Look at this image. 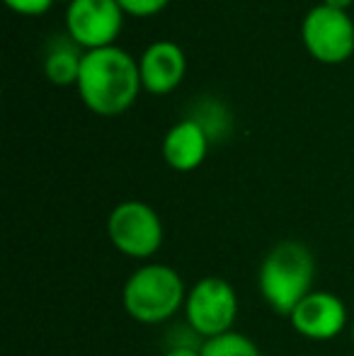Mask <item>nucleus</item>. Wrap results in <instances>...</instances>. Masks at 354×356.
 Wrapping results in <instances>:
<instances>
[{"label":"nucleus","instance_id":"nucleus-5","mask_svg":"<svg viewBox=\"0 0 354 356\" xmlns=\"http://www.w3.org/2000/svg\"><path fill=\"white\" fill-rule=\"evenodd\" d=\"M184 323L202 339L233 330L238 318V293L223 277H202L184 298Z\"/></svg>","mask_w":354,"mask_h":356},{"label":"nucleus","instance_id":"nucleus-18","mask_svg":"<svg viewBox=\"0 0 354 356\" xmlns=\"http://www.w3.org/2000/svg\"><path fill=\"white\" fill-rule=\"evenodd\" d=\"M56 3H68V5H71V3H73V0H56Z\"/></svg>","mask_w":354,"mask_h":356},{"label":"nucleus","instance_id":"nucleus-17","mask_svg":"<svg viewBox=\"0 0 354 356\" xmlns=\"http://www.w3.org/2000/svg\"><path fill=\"white\" fill-rule=\"evenodd\" d=\"M350 337H352V342H354V320H352V325H350Z\"/></svg>","mask_w":354,"mask_h":356},{"label":"nucleus","instance_id":"nucleus-15","mask_svg":"<svg viewBox=\"0 0 354 356\" xmlns=\"http://www.w3.org/2000/svg\"><path fill=\"white\" fill-rule=\"evenodd\" d=\"M163 356H202V349H194V347H170L166 349Z\"/></svg>","mask_w":354,"mask_h":356},{"label":"nucleus","instance_id":"nucleus-8","mask_svg":"<svg viewBox=\"0 0 354 356\" xmlns=\"http://www.w3.org/2000/svg\"><path fill=\"white\" fill-rule=\"evenodd\" d=\"M291 327L311 342H330L347 327V305L330 291H311L289 315Z\"/></svg>","mask_w":354,"mask_h":356},{"label":"nucleus","instance_id":"nucleus-4","mask_svg":"<svg viewBox=\"0 0 354 356\" xmlns=\"http://www.w3.org/2000/svg\"><path fill=\"white\" fill-rule=\"evenodd\" d=\"M107 238L117 252L131 259H151L166 240V228L156 209L138 199H127L109 211Z\"/></svg>","mask_w":354,"mask_h":356},{"label":"nucleus","instance_id":"nucleus-1","mask_svg":"<svg viewBox=\"0 0 354 356\" xmlns=\"http://www.w3.org/2000/svg\"><path fill=\"white\" fill-rule=\"evenodd\" d=\"M76 85L86 107L99 117L124 114L143 90L136 58L122 47L92 49L83 54Z\"/></svg>","mask_w":354,"mask_h":356},{"label":"nucleus","instance_id":"nucleus-6","mask_svg":"<svg viewBox=\"0 0 354 356\" xmlns=\"http://www.w3.org/2000/svg\"><path fill=\"white\" fill-rule=\"evenodd\" d=\"M306 51L321 63H342L354 54V22L345 10L316 5L301 24Z\"/></svg>","mask_w":354,"mask_h":356},{"label":"nucleus","instance_id":"nucleus-14","mask_svg":"<svg viewBox=\"0 0 354 356\" xmlns=\"http://www.w3.org/2000/svg\"><path fill=\"white\" fill-rule=\"evenodd\" d=\"M56 0H5L10 10L19 15H27V17H34V15H44Z\"/></svg>","mask_w":354,"mask_h":356},{"label":"nucleus","instance_id":"nucleus-16","mask_svg":"<svg viewBox=\"0 0 354 356\" xmlns=\"http://www.w3.org/2000/svg\"><path fill=\"white\" fill-rule=\"evenodd\" d=\"M352 3L354 0H323V5H330V8H335V10H345V13Z\"/></svg>","mask_w":354,"mask_h":356},{"label":"nucleus","instance_id":"nucleus-3","mask_svg":"<svg viewBox=\"0 0 354 356\" xmlns=\"http://www.w3.org/2000/svg\"><path fill=\"white\" fill-rule=\"evenodd\" d=\"M187 289L177 269L148 262L129 274L122 289V305L131 320L141 325H161L184 308Z\"/></svg>","mask_w":354,"mask_h":356},{"label":"nucleus","instance_id":"nucleus-11","mask_svg":"<svg viewBox=\"0 0 354 356\" xmlns=\"http://www.w3.org/2000/svg\"><path fill=\"white\" fill-rule=\"evenodd\" d=\"M83 49L71 37H54L44 51V73L54 85L78 83L83 63Z\"/></svg>","mask_w":354,"mask_h":356},{"label":"nucleus","instance_id":"nucleus-2","mask_svg":"<svg viewBox=\"0 0 354 356\" xmlns=\"http://www.w3.org/2000/svg\"><path fill=\"white\" fill-rule=\"evenodd\" d=\"M316 257L298 240H282L265 254L257 272V289L262 300L277 315L293 313L298 303L313 291Z\"/></svg>","mask_w":354,"mask_h":356},{"label":"nucleus","instance_id":"nucleus-9","mask_svg":"<svg viewBox=\"0 0 354 356\" xmlns=\"http://www.w3.org/2000/svg\"><path fill=\"white\" fill-rule=\"evenodd\" d=\"M143 90L151 95H168L182 83L187 73V58L175 42H153L138 58Z\"/></svg>","mask_w":354,"mask_h":356},{"label":"nucleus","instance_id":"nucleus-13","mask_svg":"<svg viewBox=\"0 0 354 356\" xmlns=\"http://www.w3.org/2000/svg\"><path fill=\"white\" fill-rule=\"evenodd\" d=\"M117 3L122 5V10L127 15H134V17H151V15L161 13L170 0H117Z\"/></svg>","mask_w":354,"mask_h":356},{"label":"nucleus","instance_id":"nucleus-10","mask_svg":"<svg viewBox=\"0 0 354 356\" xmlns=\"http://www.w3.org/2000/svg\"><path fill=\"white\" fill-rule=\"evenodd\" d=\"M209 143V134L194 119H182L168 129L163 138V158L177 172H192L207 160Z\"/></svg>","mask_w":354,"mask_h":356},{"label":"nucleus","instance_id":"nucleus-12","mask_svg":"<svg viewBox=\"0 0 354 356\" xmlns=\"http://www.w3.org/2000/svg\"><path fill=\"white\" fill-rule=\"evenodd\" d=\"M202 356H262V352L250 337L231 330V332L218 334V337L204 339Z\"/></svg>","mask_w":354,"mask_h":356},{"label":"nucleus","instance_id":"nucleus-7","mask_svg":"<svg viewBox=\"0 0 354 356\" xmlns=\"http://www.w3.org/2000/svg\"><path fill=\"white\" fill-rule=\"evenodd\" d=\"M124 15L117 0H73L66 10V32L83 51L114 47Z\"/></svg>","mask_w":354,"mask_h":356}]
</instances>
